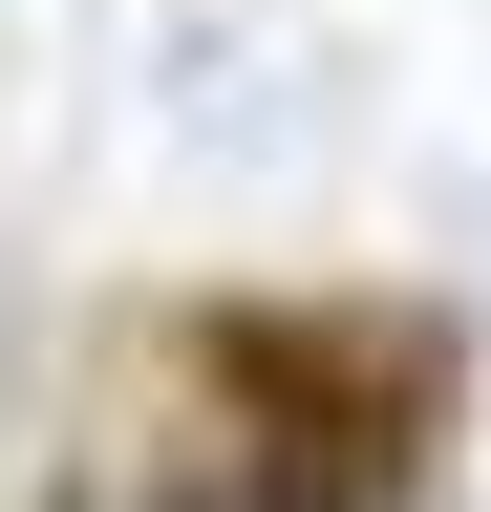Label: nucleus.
<instances>
[{"instance_id": "obj_1", "label": "nucleus", "mask_w": 491, "mask_h": 512, "mask_svg": "<svg viewBox=\"0 0 491 512\" xmlns=\"http://www.w3.org/2000/svg\"><path fill=\"white\" fill-rule=\"evenodd\" d=\"M449 448V320L406 299H214L193 320V470L150 512H406Z\"/></svg>"}]
</instances>
